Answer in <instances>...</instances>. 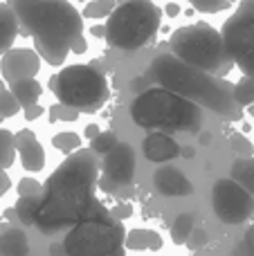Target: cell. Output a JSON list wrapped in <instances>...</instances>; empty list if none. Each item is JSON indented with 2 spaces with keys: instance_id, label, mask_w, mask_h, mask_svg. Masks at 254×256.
Listing matches in <instances>:
<instances>
[{
  "instance_id": "obj_17",
  "label": "cell",
  "mask_w": 254,
  "mask_h": 256,
  "mask_svg": "<svg viewBox=\"0 0 254 256\" xmlns=\"http://www.w3.org/2000/svg\"><path fill=\"white\" fill-rule=\"evenodd\" d=\"M124 248L133 252H144V250L158 252L162 248V236L156 230H130L124 236Z\"/></svg>"
},
{
  "instance_id": "obj_28",
  "label": "cell",
  "mask_w": 254,
  "mask_h": 256,
  "mask_svg": "<svg viewBox=\"0 0 254 256\" xmlns=\"http://www.w3.org/2000/svg\"><path fill=\"white\" fill-rule=\"evenodd\" d=\"M115 7H117L115 0H92V2H88L84 7L81 16L84 18H106Z\"/></svg>"
},
{
  "instance_id": "obj_14",
  "label": "cell",
  "mask_w": 254,
  "mask_h": 256,
  "mask_svg": "<svg viewBox=\"0 0 254 256\" xmlns=\"http://www.w3.org/2000/svg\"><path fill=\"white\" fill-rule=\"evenodd\" d=\"M153 186L158 194L166 196V198H180V196H189L194 191L192 180L178 166H171V164H162L153 173Z\"/></svg>"
},
{
  "instance_id": "obj_29",
  "label": "cell",
  "mask_w": 254,
  "mask_h": 256,
  "mask_svg": "<svg viewBox=\"0 0 254 256\" xmlns=\"http://www.w3.org/2000/svg\"><path fill=\"white\" fill-rule=\"evenodd\" d=\"M50 122H76L79 120L81 112L76 110V108L72 106H66V104H54V106H50Z\"/></svg>"
},
{
  "instance_id": "obj_6",
  "label": "cell",
  "mask_w": 254,
  "mask_h": 256,
  "mask_svg": "<svg viewBox=\"0 0 254 256\" xmlns=\"http://www.w3.org/2000/svg\"><path fill=\"white\" fill-rule=\"evenodd\" d=\"M169 50L182 63L205 70L214 76H220V79H225L228 72L234 68L232 58L225 52L220 32L207 22L178 27L169 40Z\"/></svg>"
},
{
  "instance_id": "obj_16",
  "label": "cell",
  "mask_w": 254,
  "mask_h": 256,
  "mask_svg": "<svg viewBox=\"0 0 254 256\" xmlns=\"http://www.w3.org/2000/svg\"><path fill=\"white\" fill-rule=\"evenodd\" d=\"M30 254V240L25 230L9 227L0 234V256H27Z\"/></svg>"
},
{
  "instance_id": "obj_13",
  "label": "cell",
  "mask_w": 254,
  "mask_h": 256,
  "mask_svg": "<svg viewBox=\"0 0 254 256\" xmlns=\"http://www.w3.org/2000/svg\"><path fill=\"white\" fill-rule=\"evenodd\" d=\"M14 144H16V153L20 155V164L25 171H43L45 164H48V155H45L43 144L36 140L34 130L22 128V130L14 132Z\"/></svg>"
},
{
  "instance_id": "obj_5",
  "label": "cell",
  "mask_w": 254,
  "mask_h": 256,
  "mask_svg": "<svg viewBox=\"0 0 254 256\" xmlns=\"http://www.w3.org/2000/svg\"><path fill=\"white\" fill-rule=\"evenodd\" d=\"M162 9L153 0H124L106 18V43L122 52H138L156 36Z\"/></svg>"
},
{
  "instance_id": "obj_36",
  "label": "cell",
  "mask_w": 254,
  "mask_h": 256,
  "mask_svg": "<svg viewBox=\"0 0 254 256\" xmlns=\"http://www.w3.org/2000/svg\"><path fill=\"white\" fill-rule=\"evenodd\" d=\"M86 50H88V43H86L84 34L74 36V40H72V43H70V52H74V54H84Z\"/></svg>"
},
{
  "instance_id": "obj_46",
  "label": "cell",
  "mask_w": 254,
  "mask_h": 256,
  "mask_svg": "<svg viewBox=\"0 0 254 256\" xmlns=\"http://www.w3.org/2000/svg\"><path fill=\"white\" fill-rule=\"evenodd\" d=\"M210 140H212V135H210V132L200 130V144H210Z\"/></svg>"
},
{
  "instance_id": "obj_40",
  "label": "cell",
  "mask_w": 254,
  "mask_h": 256,
  "mask_svg": "<svg viewBox=\"0 0 254 256\" xmlns=\"http://www.w3.org/2000/svg\"><path fill=\"white\" fill-rule=\"evenodd\" d=\"M180 4L178 2H166L164 4V16H169V18H176V16H180Z\"/></svg>"
},
{
  "instance_id": "obj_26",
  "label": "cell",
  "mask_w": 254,
  "mask_h": 256,
  "mask_svg": "<svg viewBox=\"0 0 254 256\" xmlns=\"http://www.w3.org/2000/svg\"><path fill=\"white\" fill-rule=\"evenodd\" d=\"M20 112V104L16 102V97L12 94L9 86L0 79V115L7 120V117H14Z\"/></svg>"
},
{
  "instance_id": "obj_8",
  "label": "cell",
  "mask_w": 254,
  "mask_h": 256,
  "mask_svg": "<svg viewBox=\"0 0 254 256\" xmlns=\"http://www.w3.org/2000/svg\"><path fill=\"white\" fill-rule=\"evenodd\" d=\"M124 222L115 220L110 212H104L72 225L63 238V248L68 256H106L124 245Z\"/></svg>"
},
{
  "instance_id": "obj_10",
  "label": "cell",
  "mask_w": 254,
  "mask_h": 256,
  "mask_svg": "<svg viewBox=\"0 0 254 256\" xmlns=\"http://www.w3.org/2000/svg\"><path fill=\"white\" fill-rule=\"evenodd\" d=\"M212 209L225 225H243L254 216V196L232 178H220L212 186Z\"/></svg>"
},
{
  "instance_id": "obj_38",
  "label": "cell",
  "mask_w": 254,
  "mask_h": 256,
  "mask_svg": "<svg viewBox=\"0 0 254 256\" xmlns=\"http://www.w3.org/2000/svg\"><path fill=\"white\" fill-rule=\"evenodd\" d=\"M50 256H68L66 254V248H63V240H54L52 245H50Z\"/></svg>"
},
{
  "instance_id": "obj_21",
  "label": "cell",
  "mask_w": 254,
  "mask_h": 256,
  "mask_svg": "<svg viewBox=\"0 0 254 256\" xmlns=\"http://www.w3.org/2000/svg\"><path fill=\"white\" fill-rule=\"evenodd\" d=\"M38 207H40V196H18L16 204H14V212H16L18 222L25 227L34 225V218H36Z\"/></svg>"
},
{
  "instance_id": "obj_20",
  "label": "cell",
  "mask_w": 254,
  "mask_h": 256,
  "mask_svg": "<svg viewBox=\"0 0 254 256\" xmlns=\"http://www.w3.org/2000/svg\"><path fill=\"white\" fill-rule=\"evenodd\" d=\"M230 178L243 186L248 194L254 196V155L250 158H236L230 168Z\"/></svg>"
},
{
  "instance_id": "obj_37",
  "label": "cell",
  "mask_w": 254,
  "mask_h": 256,
  "mask_svg": "<svg viewBox=\"0 0 254 256\" xmlns=\"http://www.w3.org/2000/svg\"><path fill=\"white\" fill-rule=\"evenodd\" d=\"M22 110H25V120L27 122H34V120H38V117L43 115V106H38V104H32V106L22 108Z\"/></svg>"
},
{
  "instance_id": "obj_32",
  "label": "cell",
  "mask_w": 254,
  "mask_h": 256,
  "mask_svg": "<svg viewBox=\"0 0 254 256\" xmlns=\"http://www.w3.org/2000/svg\"><path fill=\"white\" fill-rule=\"evenodd\" d=\"M230 146H232V150L238 155V158H250V155H254V144L248 140L246 135H241V132L232 135V140H230Z\"/></svg>"
},
{
  "instance_id": "obj_9",
  "label": "cell",
  "mask_w": 254,
  "mask_h": 256,
  "mask_svg": "<svg viewBox=\"0 0 254 256\" xmlns=\"http://www.w3.org/2000/svg\"><path fill=\"white\" fill-rule=\"evenodd\" d=\"M225 52L243 76L254 79V0H241L238 9L220 27Z\"/></svg>"
},
{
  "instance_id": "obj_24",
  "label": "cell",
  "mask_w": 254,
  "mask_h": 256,
  "mask_svg": "<svg viewBox=\"0 0 254 256\" xmlns=\"http://www.w3.org/2000/svg\"><path fill=\"white\" fill-rule=\"evenodd\" d=\"M81 142H84L81 140V135L79 132H74V130H61V132H56V135L52 137V146L56 150H61V153H66V155L79 150Z\"/></svg>"
},
{
  "instance_id": "obj_18",
  "label": "cell",
  "mask_w": 254,
  "mask_h": 256,
  "mask_svg": "<svg viewBox=\"0 0 254 256\" xmlns=\"http://www.w3.org/2000/svg\"><path fill=\"white\" fill-rule=\"evenodd\" d=\"M18 34H20V27H18L14 9L7 2H0V54L12 48Z\"/></svg>"
},
{
  "instance_id": "obj_44",
  "label": "cell",
  "mask_w": 254,
  "mask_h": 256,
  "mask_svg": "<svg viewBox=\"0 0 254 256\" xmlns=\"http://www.w3.org/2000/svg\"><path fill=\"white\" fill-rule=\"evenodd\" d=\"M180 155H182V158H189V160H192V158H194V148H192V146H184V148H180Z\"/></svg>"
},
{
  "instance_id": "obj_42",
  "label": "cell",
  "mask_w": 254,
  "mask_h": 256,
  "mask_svg": "<svg viewBox=\"0 0 254 256\" xmlns=\"http://www.w3.org/2000/svg\"><path fill=\"white\" fill-rule=\"evenodd\" d=\"M90 34H92L94 38H104V34H106V30H104V25H94L92 30H90Z\"/></svg>"
},
{
  "instance_id": "obj_22",
  "label": "cell",
  "mask_w": 254,
  "mask_h": 256,
  "mask_svg": "<svg viewBox=\"0 0 254 256\" xmlns=\"http://www.w3.org/2000/svg\"><path fill=\"white\" fill-rule=\"evenodd\" d=\"M194 222H196L194 214H180L174 220V225H171V240H174L176 245H184L189 234H192V230L196 227Z\"/></svg>"
},
{
  "instance_id": "obj_19",
  "label": "cell",
  "mask_w": 254,
  "mask_h": 256,
  "mask_svg": "<svg viewBox=\"0 0 254 256\" xmlns=\"http://www.w3.org/2000/svg\"><path fill=\"white\" fill-rule=\"evenodd\" d=\"M9 90H12V94L16 97V102L20 104V108H27L32 106V104H38L40 94H43V88H40V84L34 79H18L14 81V84H9Z\"/></svg>"
},
{
  "instance_id": "obj_49",
  "label": "cell",
  "mask_w": 254,
  "mask_h": 256,
  "mask_svg": "<svg viewBox=\"0 0 254 256\" xmlns=\"http://www.w3.org/2000/svg\"><path fill=\"white\" fill-rule=\"evenodd\" d=\"M81 2H84V0H81Z\"/></svg>"
},
{
  "instance_id": "obj_11",
  "label": "cell",
  "mask_w": 254,
  "mask_h": 256,
  "mask_svg": "<svg viewBox=\"0 0 254 256\" xmlns=\"http://www.w3.org/2000/svg\"><path fill=\"white\" fill-rule=\"evenodd\" d=\"M135 168H138V162H135L133 146L126 144V142H117L104 155V164L99 166L97 186H102L106 194H117V191L133 184Z\"/></svg>"
},
{
  "instance_id": "obj_15",
  "label": "cell",
  "mask_w": 254,
  "mask_h": 256,
  "mask_svg": "<svg viewBox=\"0 0 254 256\" xmlns=\"http://www.w3.org/2000/svg\"><path fill=\"white\" fill-rule=\"evenodd\" d=\"M180 148H182V146L171 135H166V132H162V130L151 132V135H146L142 142L144 158L156 164H166V162H171V160L180 158Z\"/></svg>"
},
{
  "instance_id": "obj_48",
  "label": "cell",
  "mask_w": 254,
  "mask_h": 256,
  "mask_svg": "<svg viewBox=\"0 0 254 256\" xmlns=\"http://www.w3.org/2000/svg\"><path fill=\"white\" fill-rule=\"evenodd\" d=\"M2 120H4V117H2V115H0V124H2Z\"/></svg>"
},
{
  "instance_id": "obj_35",
  "label": "cell",
  "mask_w": 254,
  "mask_h": 256,
  "mask_svg": "<svg viewBox=\"0 0 254 256\" xmlns=\"http://www.w3.org/2000/svg\"><path fill=\"white\" fill-rule=\"evenodd\" d=\"M110 216L115 218V220H120V222H124V220H128L130 216H133V207L130 204H126V202H120V204H112L110 209Z\"/></svg>"
},
{
  "instance_id": "obj_43",
  "label": "cell",
  "mask_w": 254,
  "mask_h": 256,
  "mask_svg": "<svg viewBox=\"0 0 254 256\" xmlns=\"http://www.w3.org/2000/svg\"><path fill=\"white\" fill-rule=\"evenodd\" d=\"M2 216H4V218H7V220H9V222H18V218H16V212H14V207H12V209H7V212H4V214H2Z\"/></svg>"
},
{
  "instance_id": "obj_12",
  "label": "cell",
  "mask_w": 254,
  "mask_h": 256,
  "mask_svg": "<svg viewBox=\"0 0 254 256\" xmlns=\"http://www.w3.org/2000/svg\"><path fill=\"white\" fill-rule=\"evenodd\" d=\"M40 72V56L30 48H9L0 58V74L4 84L18 79H34Z\"/></svg>"
},
{
  "instance_id": "obj_33",
  "label": "cell",
  "mask_w": 254,
  "mask_h": 256,
  "mask_svg": "<svg viewBox=\"0 0 254 256\" xmlns=\"http://www.w3.org/2000/svg\"><path fill=\"white\" fill-rule=\"evenodd\" d=\"M18 196H40L43 194V184L36 178H20L18 182Z\"/></svg>"
},
{
  "instance_id": "obj_30",
  "label": "cell",
  "mask_w": 254,
  "mask_h": 256,
  "mask_svg": "<svg viewBox=\"0 0 254 256\" xmlns=\"http://www.w3.org/2000/svg\"><path fill=\"white\" fill-rule=\"evenodd\" d=\"M192 2V7L196 12H202V14H218L223 9H228L234 0H187Z\"/></svg>"
},
{
  "instance_id": "obj_25",
  "label": "cell",
  "mask_w": 254,
  "mask_h": 256,
  "mask_svg": "<svg viewBox=\"0 0 254 256\" xmlns=\"http://www.w3.org/2000/svg\"><path fill=\"white\" fill-rule=\"evenodd\" d=\"M234 102H236V106L246 108L254 104V79L252 76H243L238 84H234Z\"/></svg>"
},
{
  "instance_id": "obj_34",
  "label": "cell",
  "mask_w": 254,
  "mask_h": 256,
  "mask_svg": "<svg viewBox=\"0 0 254 256\" xmlns=\"http://www.w3.org/2000/svg\"><path fill=\"white\" fill-rule=\"evenodd\" d=\"M207 243H210V234H207V230H202V227L200 230H196V227H194L184 245H189L192 250H200V248H205Z\"/></svg>"
},
{
  "instance_id": "obj_2",
  "label": "cell",
  "mask_w": 254,
  "mask_h": 256,
  "mask_svg": "<svg viewBox=\"0 0 254 256\" xmlns=\"http://www.w3.org/2000/svg\"><path fill=\"white\" fill-rule=\"evenodd\" d=\"M22 36H30L36 54L50 66H63L74 36L84 34V16L68 0H7Z\"/></svg>"
},
{
  "instance_id": "obj_45",
  "label": "cell",
  "mask_w": 254,
  "mask_h": 256,
  "mask_svg": "<svg viewBox=\"0 0 254 256\" xmlns=\"http://www.w3.org/2000/svg\"><path fill=\"white\" fill-rule=\"evenodd\" d=\"M106 256H126V248L122 245V248H117V250H112L110 254H106Z\"/></svg>"
},
{
  "instance_id": "obj_23",
  "label": "cell",
  "mask_w": 254,
  "mask_h": 256,
  "mask_svg": "<svg viewBox=\"0 0 254 256\" xmlns=\"http://www.w3.org/2000/svg\"><path fill=\"white\" fill-rule=\"evenodd\" d=\"M16 160V144L14 132L9 128H0V171H7Z\"/></svg>"
},
{
  "instance_id": "obj_39",
  "label": "cell",
  "mask_w": 254,
  "mask_h": 256,
  "mask_svg": "<svg viewBox=\"0 0 254 256\" xmlns=\"http://www.w3.org/2000/svg\"><path fill=\"white\" fill-rule=\"evenodd\" d=\"M9 189H12V180H9V176L4 171H0V198H2Z\"/></svg>"
},
{
  "instance_id": "obj_31",
  "label": "cell",
  "mask_w": 254,
  "mask_h": 256,
  "mask_svg": "<svg viewBox=\"0 0 254 256\" xmlns=\"http://www.w3.org/2000/svg\"><path fill=\"white\" fill-rule=\"evenodd\" d=\"M232 256H254V225L246 230V234L241 236L238 245L232 250Z\"/></svg>"
},
{
  "instance_id": "obj_3",
  "label": "cell",
  "mask_w": 254,
  "mask_h": 256,
  "mask_svg": "<svg viewBox=\"0 0 254 256\" xmlns=\"http://www.w3.org/2000/svg\"><path fill=\"white\" fill-rule=\"evenodd\" d=\"M148 76L160 88H166L180 97L194 102L196 106L216 112L223 120H241L243 110L234 102V84L214 76L205 70L192 68L176 58L174 54H160L153 58Z\"/></svg>"
},
{
  "instance_id": "obj_27",
  "label": "cell",
  "mask_w": 254,
  "mask_h": 256,
  "mask_svg": "<svg viewBox=\"0 0 254 256\" xmlns=\"http://www.w3.org/2000/svg\"><path fill=\"white\" fill-rule=\"evenodd\" d=\"M117 142L120 140H117L115 130H99V135H94L92 140H90V150H92L94 155H106Z\"/></svg>"
},
{
  "instance_id": "obj_41",
  "label": "cell",
  "mask_w": 254,
  "mask_h": 256,
  "mask_svg": "<svg viewBox=\"0 0 254 256\" xmlns=\"http://www.w3.org/2000/svg\"><path fill=\"white\" fill-rule=\"evenodd\" d=\"M94 135H99V126L97 124H88V126H86V137H88V140H92Z\"/></svg>"
},
{
  "instance_id": "obj_1",
  "label": "cell",
  "mask_w": 254,
  "mask_h": 256,
  "mask_svg": "<svg viewBox=\"0 0 254 256\" xmlns=\"http://www.w3.org/2000/svg\"><path fill=\"white\" fill-rule=\"evenodd\" d=\"M99 164L90 148L70 153L56 171L48 178L40 194V207L36 212L34 225L43 234H58L86 218L108 212L97 198Z\"/></svg>"
},
{
  "instance_id": "obj_47",
  "label": "cell",
  "mask_w": 254,
  "mask_h": 256,
  "mask_svg": "<svg viewBox=\"0 0 254 256\" xmlns=\"http://www.w3.org/2000/svg\"><path fill=\"white\" fill-rule=\"evenodd\" d=\"M246 110H248V115L254 117V104H250V106H246Z\"/></svg>"
},
{
  "instance_id": "obj_4",
  "label": "cell",
  "mask_w": 254,
  "mask_h": 256,
  "mask_svg": "<svg viewBox=\"0 0 254 256\" xmlns=\"http://www.w3.org/2000/svg\"><path fill=\"white\" fill-rule=\"evenodd\" d=\"M130 117L140 128L162 132H198L205 122L200 106L160 86L142 90L133 99Z\"/></svg>"
},
{
  "instance_id": "obj_7",
  "label": "cell",
  "mask_w": 254,
  "mask_h": 256,
  "mask_svg": "<svg viewBox=\"0 0 254 256\" xmlns=\"http://www.w3.org/2000/svg\"><path fill=\"white\" fill-rule=\"evenodd\" d=\"M50 90L58 104L76 108L79 112H97L108 102V81L94 66H68L50 76Z\"/></svg>"
}]
</instances>
